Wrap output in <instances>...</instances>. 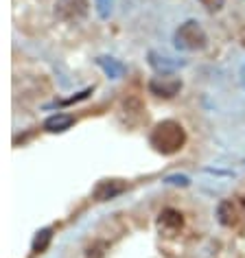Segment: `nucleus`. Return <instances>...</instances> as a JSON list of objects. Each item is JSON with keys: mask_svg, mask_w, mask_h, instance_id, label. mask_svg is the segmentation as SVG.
I'll list each match as a JSON object with an SVG mask.
<instances>
[{"mask_svg": "<svg viewBox=\"0 0 245 258\" xmlns=\"http://www.w3.org/2000/svg\"><path fill=\"white\" fill-rule=\"evenodd\" d=\"M182 90V79L175 75H158L149 81V92L160 99H173Z\"/></svg>", "mask_w": 245, "mask_h": 258, "instance_id": "20e7f679", "label": "nucleus"}, {"mask_svg": "<svg viewBox=\"0 0 245 258\" xmlns=\"http://www.w3.org/2000/svg\"><path fill=\"white\" fill-rule=\"evenodd\" d=\"M149 66L156 70L158 75H173V70L177 66H182V61H171V57H164L156 53V50H151L149 53Z\"/></svg>", "mask_w": 245, "mask_h": 258, "instance_id": "1a4fd4ad", "label": "nucleus"}, {"mask_svg": "<svg viewBox=\"0 0 245 258\" xmlns=\"http://www.w3.org/2000/svg\"><path fill=\"white\" fill-rule=\"evenodd\" d=\"M125 190H127V182H122V179H101L92 188V197L96 202H109V199L122 195Z\"/></svg>", "mask_w": 245, "mask_h": 258, "instance_id": "423d86ee", "label": "nucleus"}, {"mask_svg": "<svg viewBox=\"0 0 245 258\" xmlns=\"http://www.w3.org/2000/svg\"><path fill=\"white\" fill-rule=\"evenodd\" d=\"M96 3V14H99L101 20H107L109 16H112V5L114 0H94Z\"/></svg>", "mask_w": 245, "mask_h": 258, "instance_id": "ddd939ff", "label": "nucleus"}, {"mask_svg": "<svg viewBox=\"0 0 245 258\" xmlns=\"http://www.w3.org/2000/svg\"><path fill=\"white\" fill-rule=\"evenodd\" d=\"M105 249H107L105 241H94L92 245H88L86 258H103V256H105Z\"/></svg>", "mask_w": 245, "mask_h": 258, "instance_id": "f8f14e48", "label": "nucleus"}, {"mask_svg": "<svg viewBox=\"0 0 245 258\" xmlns=\"http://www.w3.org/2000/svg\"><path fill=\"white\" fill-rule=\"evenodd\" d=\"M199 5L208 11H219V9H223L225 0H199Z\"/></svg>", "mask_w": 245, "mask_h": 258, "instance_id": "2eb2a0df", "label": "nucleus"}, {"mask_svg": "<svg viewBox=\"0 0 245 258\" xmlns=\"http://www.w3.org/2000/svg\"><path fill=\"white\" fill-rule=\"evenodd\" d=\"M53 14L57 20L66 24L81 22L90 14V0H55Z\"/></svg>", "mask_w": 245, "mask_h": 258, "instance_id": "7ed1b4c3", "label": "nucleus"}, {"mask_svg": "<svg viewBox=\"0 0 245 258\" xmlns=\"http://www.w3.org/2000/svg\"><path fill=\"white\" fill-rule=\"evenodd\" d=\"M73 125H75V116L64 114V112H57V114L48 116V118L44 120V129H46L48 134H64V132H68Z\"/></svg>", "mask_w": 245, "mask_h": 258, "instance_id": "0eeeda50", "label": "nucleus"}, {"mask_svg": "<svg viewBox=\"0 0 245 258\" xmlns=\"http://www.w3.org/2000/svg\"><path fill=\"white\" fill-rule=\"evenodd\" d=\"M149 145L162 156H175L186 145V129L177 120H160L149 134Z\"/></svg>", "mask_w": 245, "mask_h": 258, "instance_id": "f257e3e1", "label": "nucleus"}, {"mask_svg": "<svg viewBox=\"0 0 245 258\" xmlns=\"http://www.w3.org/2000/svg\"><path fill=\"white\" fill-rule=\"evenodd\" d=\"M50 241H53V230H50V228H42L33 236V243H31V249H33V254H42V251H46Z\"/></svg>", "mask_w": 245, "mask_h": 258, "instance_id": "9b49d317", "label": "nucleus"}, {"mask_svg": "<svg viewBox=\"0 0 245 258\" xmlns=\"http://www.w3.org/2000/svg\"><path fill=\"white\" fill-rule=\"evenodd\" d=\"M217 217H219V223L225 225V228H234L238 223V210L230 199H223V202L217 206Z\"/></svg>", "mask_w": 245, "mask_h": 258, "instance_id": "6e6552de", "label": "nucleus"}, {"mask_svg": "<svg viewBox=\"0 0 245 258\" xmlns=\"http://www.w3.org/2000/svg\"><path fill=\"white\" fill-rule=\"evenodd\" d=\"M177 50H186V53H197L208 46V35H206L204 27L197 20H186L175 29L173 35Z\"/></svg>", "mask_w": 245, "mask_h": 258, "instance_id": "f03ea898", "label": "nucleus"}, {"mask_svg": "<svg viewBox=\"0 0 245 258\" xmlns=\"http://www.w3.org/2000/svg\"><path fill=\"white\" fill-rule=\"evenodd\" d=\"M164 184H171V186H189L191 179L186 175H169L164 177Z\"/></svg>", "mask_w": 245, "mask_h": 258, "instance_id": "4468645a", "label": "nucleus"}, {"mask_svg": "<svg viewBox=\"0 0 245 258\" xmlns=\"http://www.w3.org/2000/svg\"><path fill=\"white\" fill-rule=\"evenodd\" d=\"M96 63H99L101 70L109 77V79H120V77L127 73V66H125L122 61L116 59V57H107V55H103V57H99V59H96Z\"/></svg>", "mask_w": 245, "mask_h": 258, "instance_id": "9d476101", "label": "nucleus"}, {"mask_svg": "<svg viewBox=\"0 0 245 258\" xmlns=\"http://www.w3.org/2000/svg\"><path fill=\"white\" fill-rule=\"evenodd\" d=\"M238 77H241V86L245 88V61H243V66H241V73H238Z\"/></svg>", "mask_w": 245, "mask_h": 258, "instance_id": "dca6fc26", "label": "nucleus"}, {"mask_svg": "<svg viewBox=\"0 0 245 258\" xmlns=\"http://www.w3.org/2000/svg\"><path fill=\"white\" fill-rule=\"evenodd\" d=\"M184 228V215L175 208H164L158 217V230L164 236H175Z\"/></svg>", "mask_w": 245, "mask_h": 258, "instance_id": "39448f33", "label": "nucleus"}]
</instances>
